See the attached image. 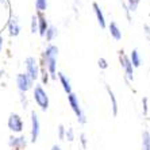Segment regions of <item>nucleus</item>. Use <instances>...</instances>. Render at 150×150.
I'll list each match as a JSON object with an SVG mask.
<instances>
[{
    "instance_id": "f257e3e1",
    "label": "nucleus",
    "mask_w": 150,
    "mask_h": 150,
    "mask_svg": "<svg viewBox=\"0 0 150 150\" xmlns=\"http://www.w3.org/2000/svg\"><path fill=\"white\" fill-rule=\"evenodd\" d=\"M57 57H58V47L52 43L46 46L45 52L42 53V62L52 79H57Z\"/></svg>"
},
{
    "instance_id": "f03ea898",
    "label": "nucleus",
    "mask_w": 150,
    "mask_h": 150,
    "mask_svg": "<svg viewBox=\"0 0 150 150\" xmlns=\"http://www.w3.org/2000/svg\"><path fill=\"white\" fill-rule=\"evenodd\" d=\"M33 96H34L35 103L38 104V107H41L42 111H47V108H49V96H47L45 89L42 88V85H35Z\"/></svg>"
},
{
    "instance_id": "7ed1b4c3",
    "label": "nucleus",
    "mask_w": 150,
    "mask_h": 150,
    "mask_svg": "<svg viewBox=\"0 0 150 150\" xmlns=\"http://www.w3.org/2000/svg\"><path fill=\"white\" fill-rule=\"evenodd\" d=\"M68 101H69V104H70V107H72V110H73V112L76 114L79 123L84 125V123L87 122V118H85V115H84L83 110H81V107H80V103H79V98H77L76 95L72 92V93L68 95Z\"/></svg>"
},
{
    "instance_id": "20e7f679",
    "label": "nucleus",
    "mask_w": 150,
    "mask_h": 150,
    "mask_svg": "<svg viewBox=\"0 0 150 150\" xmlns=\"http://www.w3.org/2000/svg\"><path fill=\"white\" fill-rule=\"evenodd\" d=\"M26 65V74H27L33 81H35L39 77V64L35 59V57H27L25 59Z\"/></svg>"
},
{
    "instance_id": "39448f33",
    "label": "nucleus",
    "mask_w": 150,
    "mask_h": 150,
    "mask_svg": "<svg viewBox=\"0 0 150 150\" xmlns=\"http://www.w3.org/2000/svg\"><path fill=\"white\" fill-rule=\"evenodd\" d=\"M7 126L14 134H21L23 131V120H22L21 115L15 114V112H11L7 120Z\"/></svg>"
},
{
    "instance_id": "423d86ee",
    "label": "nucleus",
    "mask_w": 150,
    "mask_h": 150,
    "mask_svg": "<svg viewBox=\"0 0 150 150\" xmlns=\"http://www.w3.org/2000/svg\"><path fill=\"white\" fill-rule=\"evenodd\" d=\"M15 81H16L18 91L21 92V93H26L27 91H30V89L33 88V84H34V81H33L26 73L16 74V80Z\"/></svg>"
},
{
    "instance_id": "0eeeda50",
    "label": "nucleus",
    "mask_w": 150,
    "mask_h": 150,
    "mask_svg": "<svg viewBox=\"0 0 150 150\" xmlns=\"http://www.w3.org/2000/svg\"><path fill=\"white\" fill-rule=\"evenodd\" d=\"M119 62H120V67L125 69L126 77H127L129 80L133 81L134 80V68H133V65H131V61H130V58L125 54L123 49L119 52Z\"/></svg>"
},
{
    "instance_id": "6e6552de",
    "label": "nucleus",
    "mask_w": 150,
    "mask_h": 150,
    "mask_svg": "<svg viewBox=\"0 0 150 150\" xmlns=\"http://www.w3.org/2000/svg\"><path fill=\"white\" fill-rule=\"evenodd\" d=\"M7 27H8V33H10L11 37H18V35L21 34V31H22L21 23H19V21H18V18L14 16L12 14L10 15V19H8Z\"/></svg>"
},
{
    "instance_id": "1a4fd4ad",
    "label": "nucleus",
    "mask_w": 150,
    "mask_h": 150,
    "mask_svg": "<svg viewBox=\"0 0 150 150\" xmlns=\"http://www.w3.org/2000/svg\"><path fill=\"white\" fill-rule=\"evenodd\" d=\"M8 146L12 150H23L27 146V141H26L25 137H15L11 135L10 139H8Z\"/></svg>"
},
{
    "instance_id": "9d476101",
    "label": "nucleus",
    "mask_w": 150,
    "mask_h": 150,
    "mask_svg": "<svg viewBox=\"0 0 150 150\" xmlns=\"http://www.w3.org/2000/svg\"><path fill=\"white\" fill-rule=\"evenodd\" d=\"M41 131V125H39V119L35 111H31V142H35L39 137Z\"/></svg>"
},
{
    "instance_id": "9b49d317",
    "label": "nucleus",
    "mask_w": 150,
    "mask_h": 150,
    "mask_svg": "<svg viewBox=\"0 0 150 150\" xmlns=\"http://www.w3.org/2000/svg\"><path fill=\"white\" fill-rule=\"evenodd\" d=\"M35 16H37V21H38V34L43 38L46 30H47V27H49V22H47V19H46V16H45L43 12L37 11V15H35Z\"/></svg>"
},
{
    "instance_id": "f8f14e48",
    "label": "nucleus",
    "mask_w": 150,
    "mask_h": 150,
    "mask_svg": "<svg viewBox=\"0 0 150 150\" xmlns=\"http://www.w3.org/2000/svg\"><path fill=\"white\" fill-rule=\"evenodd\" d=\"M92 8H93V12L96 15V19H98V23L100 26V28H105L107 27V23H105V18H104V14H103V11H101L100 6H99L96 1L92 3Z\"/></svg>"
},
{
    "instance_id": "ddd939ff",
    "label": "nucleus",
    "mask_w": 150,
    "mask_h": 150,
    "mask_svg": "<svg viewBox=\"0 0 150 150\" xmlns=\"http://www.w3.org/2000/svg\"><path fill=\"white\" fill-rule=\"evenodd\" d=\"M57 77H58L59 83H61V85H62L64 91L67 92V95L72 93V85H70V80H69V79H68V77L62 73V72H58V73H57Z\"/></svg>"
},
{
    "instance_id": "4468645a",
    "label": "nucleus",
    "mask_w": 150,
    "mask_h": 150,
    "mask_svg": "<svg viewBox=\"0 0 150 150\" xmlns=\"http://www.w3.org/2000/svg\"><path fill=\"white\" fill-rule=\"evenodd\" d=\"M108 31L115 41H120V39H122V31H120L119 26L116 25V22H111V23H110L108 25Z\"/></svg>"
},
{
    "instance_id": "2eb2a0df",
    "label": "nucleus",
    "mask_w": 150,
    "mask_h": 150,
    "mask_svg": "<svg viewBox=\"0 0 150 150\" xmlns=\"http://www.w3.org/2000/svg\"><path fill=\"white\" fill-rule=\"evenodd\" d=\"M105 89H107V93H108L110 100H111L112 115L116 116V115H118V101H116V96H115V93H114V91L110 88V85H105Z\"/></svg>"
},
{
    "instance_id": "dca6fc26",
    "label": "nucleus",
    "mask_w": 150,
    "mask_h": 150,
    "mask_svg": "<svg viewBox=\"0 0 150 150\" xmlns=\"http://www.w3.org/2000/svg\"><path fill=\"white\" fill-rule=\"evenodd\" d=\"M57 37H58V28H57L54 25H49V27L46 30L43 38H46L47 42H52V41H54Z\"/></svg>"
},
{
    "instance_id": "f3484780",
    "label": "nucleus",
    "mask_w": 150,
    "mask_h": 150,
    "mask_svg": "<svg viewBox=\"0 0 150 150\" xmlns=\"http://www.w3.org/2000/svg\"><path fill=\"white\" fill-rule=\"evenodd\" d=\"M130 61H131V65L133 68H139L141 64H142V58H141V54L138 52V49H133L131 50V54H130Z\"/></svg>"
},
{
    "instance_id": "a211bd4d",
    "label": "nucleus",
    "mask_w": 150,
    "mask_h": 150,
    "mask_svg": "<svg viewBox=\"0 0 150 150\" xmlns=\"http://www.w3.org/2000/svg\"><path fill=\"white\" fill-rule=\"evenodd\" d=\"M39 76H41V80H42V84H47L49 83V73H47V70H46L45 65L43 62L41 61V67H39Z\"/></svg>"
},
{
    "instance_id": "6ab92c4d",
    "label": "nucleus",
    "mask_w": 150,
    "mask_h": 150,
    "mask_svg": "<svg viewBox=\"0 0 150 150\" xmlns=\"http://www.w3.org/2000/svg\"><path fill=\"white\" fill-rule=\"evenodd\" d=\"M142 150H150V133L147 130L142 133Z\"/></svg>"
},
{
    "instance_id": "aec40b11",
    "label": "nucleus",
    "mask_w": 150,
    "mask_h": 150,
    "mask_svg": "<svg viewBox=\"0 0 150 150\" xmlns=\"http://www.w3.org/2000/svg\"><path fill=\"white\" fill-rule=\"evenodd\" d=\"M35 8L39 12H45L47 10V0H35Z\"/></svg>"
},
{
    "instance_id": "412c9836",
    "label": "nucleus",
    "mask_w": 150,
    "mask_h": 150,
    "mask_svg": "<svg viewBox=\"0 0 150 150\" xmlns=\"http://www.w3.org/2000/svg\"><path fill=\"white\" fill-rule=\"evenodd\" d=\"M141 0H127V3H126V6H127V8H129L130 12H135L137 8H138V6H139Z\"/></svg>"
},
{
    "instance_id": "4be33fe9",
    "label": "nucleus",
    "mask_w": 150,
    "mask_h": 150,
    "mask_svg": "<svg viewBox=\"0 0 150 150\" xmlns=\"http://www.w3.org/2000/svg\"><path fill=\"white\" fill-rule=\"evenodd\" d=\"M30 28H31L33 34L38 33V21H37V16H35V15L31 16V25H30Z\"/></svg>"
},
{
    "instance_id": "5701e85b",
    "label": "nucleus",
    "mask_w": 150,
    "mask_h": 150,
    "mask_svg": "<svg viewBox=\"0 0 150 150\" xmlns=\"http://www.w3.org/2000/svg\"><path fill=\"white\" fill-rule=\"evenodd\" d=\"M98 65H99V68H100V69H103V70L108 68V62H107V59L103 58V57H100V58H99Z\"/></svg>"
},
{
    "instance_id": "b1692460",
    "label": "nucleus",
    "mask_w": 150,
    "mask_h": 150,
    "mask_svg": "<svg viewBox=\"0 0 150 150\" xmlns=\"http://www.w3.org/2000/svg\"><path fill=\"white\" fill-rule=\"evenodd\" d=\"M58 138L59 139H64V138H65V127H64V125L58 126Z\"/></svg>"
},
{
    "instance_id": "393cba45",
    "label": "nucleus",
    "mask_w": 150,
    "mask_h": 150,
    "mask_svg": "<svg viewBox=\"0 0 150 150\" xmlns=\"http://www.w3.org/2000/svg\"><path fill=\"white\" fill-rule=\"evenodd\" d=\"M122 6L125 7V14H126V18H127V21H129V23H131L133 22V19H131V15H130V11L129 8H127V6H126V3H122Z\"/></svg>"
},
{
    "instance_id": "a878e982",
    "label": "nucleus",
    "mask_w": 150,
    "mask_h": 150,
    "mask_svg": "<svg viewBox=\"0 0 150 150\" xmlns=\"http://www.w3.org/2000/svg\"><path fill=\"white\" fill-rule=\"evenodd\" d=\"M65 137H67L69 141H73L74 137H73V129H68L67 131H65Z\"/></svg>"
},
{
    "instance_id": "bb28decb",
    "label": "nucleus",
    "mask_w": 150,
    "mask_h": 150,
    "mask_svg": "<svg viewBox=\"0 0 150 150\" xmlns=\"http://www.w3.org/2000/svg\"><path fill=\"white\" fill-rule=\"evenodd\" d=\"M142 104H143V114L147 115V98L142 99Z\"/></svg>"
},
{
    "instance_id": "cd10ccee",
    "label": "nucleus",
    "mask_w": 150,
    "mask_h": 150,
    "mask_svg": "<svg viewBox=\"0 0 150 150\" xmlns=\"http://www.w3.org/2000/svg\"><path fill=\"white\" fill-rule=\"evenodd\" d=\"M143 31H145V34H146L147 37H150V26L149 25H143Z\"/></svg>"
},
{
    "instance_id": "c85d7f7f",
    "label": "nucleus",
    "mask_w": 150,
    "mask_h": 150,
    "mask_svg": "<svg viewBox=\"0 0 150 150\" xmlns=\"http://www.w3.org/2000/svg\"><path fill=\"white\" fill-rule=\"evenodd\" d=\"M80 138H81V143H83V146L85 147V146H87V139H85V134H81Z\"/></svg>"
},
{
    "instance_id": "c756f323",
    "label": "nucleus",
    "mask_w": 150,
    "mask_h": 150,
    "mask_svg": "<svg viewBox=\"0 0 150 150\" xmlns=\"http://www.w3.org/2000/svg\"><path fill=\"white\" fill-rule=\"evenodd\" d=\"M3 46H4V37L0 34V52L3 50Z\"/></svg>"
},
{
    "instance_id": "7c9ffc66",
    "label": "nucleus",
    "mask_w": 150,
    "mask_h": 150,
    "mask_svg": "<svg viewBox=\"0 0 150 150\" xmlns=\"http://www.w3.org/2000/svg\"><path fill=\"white\" fill-rule=\"evenodd\" d=\"M52 150H61V147H59L58 145H54V146L52 147Z\"/></svg>"
},
{
    "instance_id": "2f4dec72",
    "label": "nucleus",
    "mask_w": 150,
    "mask_h": 150,
    "mask_svg": "<svg viewBox=\"0 0 150 150\" xmlns=\"http://www.w3.org/2000/svg\"><path fill=\"white\" fill-rule=\"evenodd\" d=\"M149 43H150V37H149Z\"/></svg>"
}]
</instances>
